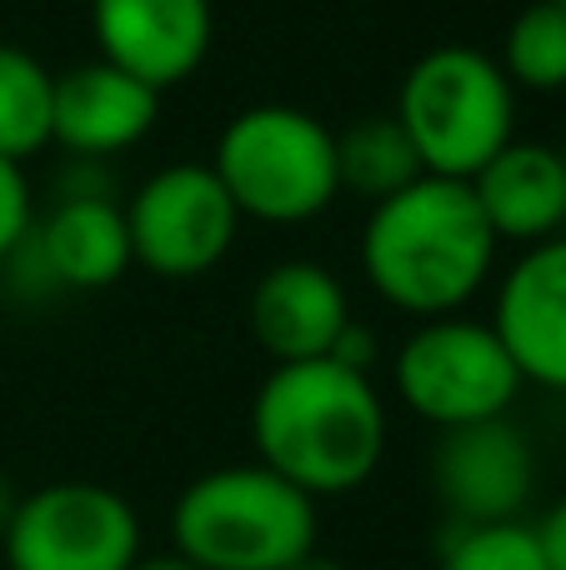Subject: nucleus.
Masks as SVG:
<instances>
[{
    "instance_id": "1",
    "label": "nucleus",
    "mask_w": 566,
    "mask_h": 570,
    "mask_svg": "<svg viewBox=\"0 0 566 570\" xmlns=\"http://www.w3.org/2000/svg\"><path fill=\"white\" fill-rule=\"evenodd\" d=\"M251 445L266 471L311 501L351 495L381 471L387 401L371 375L336 361L271 365L251 401Z\"/></svg>"
},
{
    "instance_id": "2",
    "label": "nucleus",
    "mask_w": 566,
    "mask_h": 570,
    "mask_svg": "<svg viewBox=\"0 0 566 570\" xmlns=\"http://www.w3.org/2000/svg\"><path fill=\"white\" fill-rule=\"evenodd\" d=\"M497 246L467 180L421 176L371 206L361 230V271L371 291L401 315L441 321L481 295Z\"/></svg>"
},
{
    "instance_id": "3",
    "label": "nucleus",
    "mask_w": 566,
    "mask_h": 570,
    "mask_svg": "<svg viewBox=\"0 0 566 570\" xmlns=\"http://www.w3.org/2000/svg\"><path fill=\"white\" fill-rule=\"evenodd\" d=\"M316 535V501L261 461L196 475L170 511V541L201 570H291Z\"/></svg>"
},
{
    "instance_id": "4",
    "label": "nucleus",
    "mask_w": 566,
    "mask_h": 570,
    "mask_svg": "<svg viewBox=\"0 0 566 570\" xmlns=\"http://www.w3.org/2000/svg\"><path fill=\"white\" fill-rule=\"evenodd\" d=\"M391 116L427 176L471 180L507 140H517V86L487 50L437 46L401 76Z\"/></svg>"
},
{
    "instance_id": "5",
    "label": "nucleus",
    "mask_w": 566,
    "mask_h": 570,
    "mask_svg": "<svg viewBox=\"0 0 566 570\" xmlns=\"http://www.w3.org/2000/svg\"><path fill=\"white\" fill-rule=\"evenodd\" d=\"M211 170L241 220L301 226L316 220L336 186V130L301 106H246L226 120Z\"/></svg>"
},
{
    "instance_id": "6",
    "label": "nucleus",
    "mask_w": 566,
    "mask_h": 570,
    "mask_svg": "<svg viewBox=\"0 0 566 570\" xmlns=\"http://www.w3.org/2000/svg\"><path fill=\"white\" fill-rule=\"evenodd\" d=\"M391 385L411 415L451 431V425L511 415L527 381L491 321L441 315V321H417V331L401 341L391 361Z\"/></svg>"
},
{
    "instance_id": "7",
    "label": "nucleus",
    "mask_w": 566,
    "mask_h": 570,
    "mask_svg": "<svg viewBox=\"0 0 566 570\" xmlns=\"http://www.w3.org/2000/svg\"><path fill=\"white\" fill-rule=\"evenodd\" d=\"M6 570H130L140 561V515L96 481H56L20 495L0 531Z\"/></svg>"
},
{
    "instance_id": "8",
    "label": "nucleus",
    "mask_w": 566,
    "mask_h": 570,
    "mask_svg": "<svg viewBox=\"0 0 566 570\" xmlns=\"http://www.w3.org/2000/svg\"><path fill=\"white\" fill-rule=\"evenodd\" d=\"M120 210L130 230V261L160 281H196L216 271L241 230V210L231 206L216 170L201 160L160 166Z\"/></svg>"
},
{
    "instance_id": "9",
    "label": "nucleus",
    "mask_w": 566,
    "mask_h": 570,
    "mask_svg": "<svg viewBox=\"0 0 566 570\" xmlns=\"http://www.w3.org/2000/svg\"><path fill=\"white\" fill-rule=\"evenodd\" d=\"M427 471L431 495L451 515V525L521 521L537 491V451L511 415L437 431Z\"/></svg>"
},
{
    "instance_id": "10",
    "label": "nucleus",
    "mask_w": 566,
    "mask_h": 570,
    "mask_svg": "<svg viewBox=\"0 0 566 570\" xmlns=\"http://www.w3.org/2000/svg\"><path fill=\"white\" fill-rule=\"evenodd\" d=\"M90 30L100 60L170 90L206 66L216 16L211 0H90Z\"/></svg>"
},
{
    "instance_id": "11",
    "label": "nucleus",
    "mask_w": 566,
    "mask_h": 570,
    "mask_svg": "<svg viewBox=\"0 0 566 570\" xmlns=\"http://www.w3.org/2000/svg\"><path fill=\"white\" fill-rule=\"evenodd\" d=\"M491 331L511 351L521 381L566 395V236L527 246L497 285Z\"/></svg>"
},
{
    "instance_id": "12",
    "label": "nucleus",
    "mask_w": 566,
    "mask_h": 570,
    "mask_svg": "<svg viewBox=\"0 0 566 570\" xmlns=\"http://www.w3.org/2000/svg\"><path fill=\"white\" fill-rule=\"evenodd\" d=\"M160 116V90L126 76L110 60H86L56 76V106H50V146L76 160H110L140 146Z\"/></svg>"
},
{
    "instance_id": "13",
    "label": "nucleus",
    "mask_w": 566,
    "mask_h": 570,
    "mask_svg": "<svg viewBox=\"0 0 566 570\" xmlns=\"http://www.w3.org/2000/svg\"><path fill=\"white\" fill-rule=\"evenodd\" d=\"M357 321L351 315V295L336 281V271L316 266V261H281L266 276L251 285L246 325L256 345L276 365L296 361H326L341 331Z\"/></svg>"
},
{
    "instance_id": "14",
    "label": "nucleus",
    "mask_w": 566,
    "mask_h": 570,
    "mask_svg": "<svg viewBox=\"0 0 566 570\" xmlns=\"http://www.w3.org/2000/svg\"><path fill=\"white\" fill-rule=\"evenodd\" d=\"M467 186L497 240L527 250L566 230V156L557 146L507 140Z\"/></svg>"
},
{
    "instance_id": "15",
    "label": "nucleus",
    "mask_w": 566,
    "mask_h": 570,
    "mask_svg": "<svg viewBox=\"0 0 566 570\" xmlns=\"http://www.w3.org/2000/svg\"><path fill=\"white\" fill-rule=\"evenodd\" d=\"M56 291H106L126 276L130 230L116 196H60L40 226H30Z\"/></svg>"
},
{
    "instance_id": "16",
    "label": "nucleus",
    "mask_w": 566,
    "mask_h": 570,
    "mask_svg": "<svg viewBox=\"0 0 566 570\" xmlns=\"http://www.w3.org/2000/svg\"><path fill=\"white\" fill-rule=\"evenodd\" d=\"M417 150H411L407 130L397 126V116H371L357 120L336 136V186L347 196H361L367 206H381L387 196L407 190L411 180H421Z\"/></svg>"
},
{
    "instance_id": "17",
    "label": "nucleus",
    "mask_w": 566,
    "mask_h": 570,
    "mask_svg": "<svg viewBox=\"0 0 566 570\" xmlns=\"http://www.w3.org/2000/svg\"><path fill=\"white\" fill-rule=\"evenodd\" d=\"M50 106L56 76L30 50L0 46V156L26 166L50 146Z\"/></svg>"
},
{
    "instance_id": "18",
    "label": "nucleus",
    "mask_w": 566,
    "mask_h": 570,
    "mask_svg": "<svg viewBox=\"0 0 566 570\" xmlns=\"http://www.w3.org/2000/svg\"><path fill=\"white\" fill-rule=\"evenodd\" d=\"M497 66L507 70V80L517 90H566V6L557 0H531L527 10H517V20L507 26Z\"/></svg>"
},
{
    "instance_id": "19",
    "label": "nucleus",
    "mask_w": 566,
    "mask_h": 570,
    "mask_svg": "<svg viewBox=\"0 0 566 570\" xmlns=\"http://www.w3.org/2000/svg\"><path fill=\"white\" fill-rule=\"evenodd\" d=\"M437 570H547V561L527 521H487L451 525Z\"/></svg>"
},
{
    "instance_id": "20",
    "label": "nucleus",
    "mask_w": 566,
    "mask_h": 570,
    "mask_svg": "<svg viewBox=\"0 0 566 570\" xmlns=\"http://www.w3.org/2000/svg\"><path fill=\"white\" fill-rule=\"evenodd\" d=\"M30 226H36V220H30V180L16 160L0 156V266H6L10 250L30 236Z\"/></svg>"
},
{
    "instance_id": "21",
    "label": "nucleus",
    "mask_w": 566,
    "mask_h": 570,
    "mask_svg": "<svg viewBox=\"0 0 566 570\" xmlns=\"http://www.w3.org/2000/svg\"><path fill=\"white\" fill-rule=\"evenodd\" d=\"M326 361H336V365H347V371H361V375H371V365H377V335L367 331L361 321H351L347 331H341V341L331 345V355Z\"/></svg>"
},
{
    "instance_id": "22",
    "label": "nucleus",
    "mask_w": 566,
    "mask_h": 570,
    "mask_svg": "<svg viewBox=\"0 0 566 570\" xmlns=\"http://www.w3.org/2000/svg\"><path fill=\"white\" fill-rule=\"evenodd\" d=\"M531 531H537V546H541L547 570H566V495L547 505V515H541Z\"/></svg>"
},
{
    "instance_id": "23",
    "label": "nucleus",
    "mask_w": 566,
    "mask_h": 570,
    "mask_svg": "<svg viewBox=\"0 0 566 570\" xmlns=\"http://www.w3.org/2000/svg\"><path fill=\"white\" fill-rule=\"evenodd\" d=\"M130 570H201V566H191L180 551H166V556H140Z\"/></svg>"
},
{
    "instance_id": "24",
    "label": "nucleus",
    "mask_w": 566,
    "mask_h": 570,
    "mask_svg": "<svg viewBox=\"0 0 566 570\" xmlns=\"http://www.w3.org/2000/svg\"><path fill=\"white\" fill-rule=\"evenodd\" d=\"M291 570H351L347 561H336V556H321V551H311V556H301Z\"/></svg>"
},
{
    "instance_id": "25",
    "label": "nucleus",
    "mask_w": 566,
    "mask_h": 570,
    "mask_svg": "<svg viewBox=\"0 0 566 570\" xmlns=\"http://www.w3.org/2000/svg\"><path fill=\"white\" fill-rule=\"evenodd\" d=\"M16 501H20V491L10 485V475L0 471V531H6V521H10V511H16Z\"/></svg>"
},
{
    "instance_id": "26",
    "label": "nucleus",
    "mask_w": 566,
    "mask_h": 570,
    "mask_svg": "<svg viewBox=\"0 0 566 570\" xmlns=\"http://www.w3.org/2000/svg\"><path fill=\"white\" fill-rule=\"evenodd\" d=\"M557 6H566V0H557Z\"/></svg>"
}]
</instances>
